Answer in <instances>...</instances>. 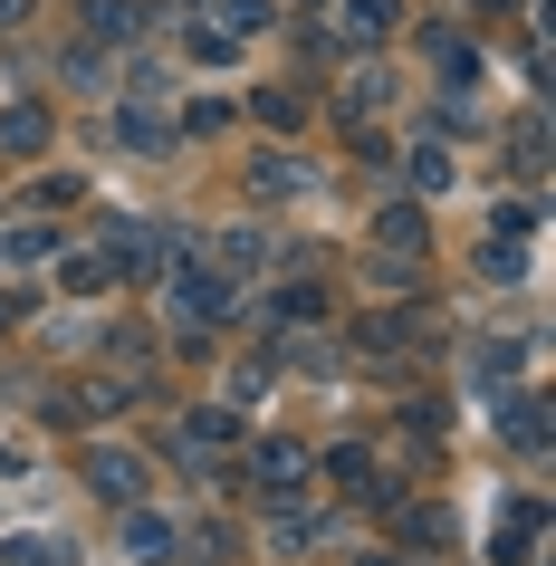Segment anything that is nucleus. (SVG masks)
I'll return each mask as SVG.
<instances>
[{"label":"nucleus","mask_w":556,"mask_h":566,"mask_svg":"<svg viewBox=\"0 0 556 566\" xmlns=\"http://www.w3.org/2000/svg\"><path fill=\"white\" fill-rule=\"evenodd\" d=\"M231 279H211V269H192V260H182V269H164V327H174V336H202L211 327V317H231Z\"/></svg>","instance_id":"nucleus-1"},{"label":"nucleus","mask_w":556,"mask_h":566,"mask_svg":"<svg viewBox=\"0 0 556 566\" xmlns=\"http://www.w3.org/2000/svg\"><path fill=\"white\" fill-rule=\"evenodd\" d=\"M307 471H317V451H307V442H279V432H269V442H250V461H240V480H250L260 500H297V490H307Z\"/></svg>","instance_id":"nucleus-2"},{"label":"nucleus","mask_w":556,"mask_h":566,"mask_svg":"<svg viewBox=\"0 0 556 566\" xmlns=\"http://www.w3.org/2000/svg\"><path fill=\"white\" fill-rule=\"evenodd\" d=\"M174 537H182V518H164V509H145V500L116 509V547L135 566H174Z\"/></svg>","instance_id":"nucleus-3"},{"label":"nucleus","mask_w":556,"mask_h":566,"mask_svg":"<svg viewBox=\"0 0 556 566\" xmlns=\"http://www.w3.org/2000/svg\"><path fill=\"white\" fill-rule=\"evenodd\" d=\"M87 490L106 509H135V500H145V461H135L125 442H87Z\"/></svg>","instance_id":"nucleus-4"},{"label":"nucleus","mask_w":556,"mask_h":566,"mask_svg":"<svg viewBox=\"0 0 556 566\" xmlns=\"http://www.w3.org/2000/svg\"><path fill=\"white\" fill-rule=\"evenodd\" d=\"M326 471H336V490H346V500H384L375 451H365V442H336V451H326Z\"/></svg>","instance_id":"nucleus-5"},{"label":"nucleus","mask_w":556,"mask_h":566,"mask_svg":"<svg viewBox=\"0 0 556 566\" xmlns=\"http://www.w3.org/2000/svg\"><path fill=\"white\" fill-rule=\"evenodd\" d=\"M307 537H317V518H297V500H269V518H260V547H269V557H297Z\"/></svg>","instance_id":"nucleus-6"},{"label":"nucleus","mask_w":556,"mask_h":566,"mask_svg":"<svg viewBox=\"0 0 556 566\" xmlns=\"http://www.w3.org/2000/svg\"><path fill=\"white\" fill-rule=\"evenodd\" d=\"M135 30H145V10H135V0H87V39H106V49H135Z\"/></svg>","instance_id":"nucleus-7"},{"label":"nucleus","mask_w":556,"mask_h":566,"mask_svg":"<svg viewBox=\"0 0 556 566\" xmlns=\"http://www.w3.org/2000/svg\"><path fill=\"white\" fill-rule=\"evenodd\" d=\"M336 20H346V39H365V49H375V39H394V20H403V0H346Z\"/></svg>","instance_id":"nucleus-8"},{"label":"nucleus","mask_w":556,"mask_h":566,"mask_svg":"<svg viewBox=\"0 0 556 566\" xmlns=\"http://www.w3.org/2000/svg\"><path fill=\"white\" fill-rule=\"evenodd\" d=\"M49 145V106H10L0 116V154H39Z\"/></svg>","instance_id":"nucleus-9"},{"label":"nucleus","mask_w":556,"mask_h":566,"mask_svg":"<svg viewBox=\"0 0 556 566\" xmlns=\"http://www.w3.org/2000/svg\"><path fill=\"white\" fill-rule=\"evenodd\" d=\"M297 182H307V164H297V154H260V164H250V192H260V202L297 192Z\"/></svg>","instance_id":"nucleus-10"},{"label":"nucleus","mask_w":556,"mask_h":566,"mask_svg":"<svg viewBox=\"0 0 556 566\" xmlns=\"http://www.w3.org/2000/svg\"><path fill=\"white\" fill-rule=\"evenodd\" d=\"M106 279H116V260H96V250H77V260H59V289H67V298H96Z\"/></svg>","instance_id":"nucleus-11"},{"label":"nucleus","mask_w":556,"mask_h":566,"mask_svg":"<svg viewBox=\"0 0 556 566\" xmlns=\"http://www.w3.org/2000/svg\"><path fill=\"white\" fill-rule=\"evenodd\" d=\"M49 250H59L49 221H10V231H0V260H49Z\"/></svg>","instance_id":"nucleus-12"},{"label":"nucleus","mask_w":556,"mask_h":566,"mask_svg":"<svg viewBox=\"0 0 556 566\" xmlns=\"http://www.w3.org/2000/svg\"><path fill=\"white\" fill-rule=\"evenodd\" d=\"M375 240H384V260H403V250L422 260V211H384V221H375Z\"/></svg>","instance_id":"nucleus-13"},{"label":"nucleus","mask_w":556,"mask_h":566,"mask_svg":"<svg viewBox=\"0 0 556 566\" xmlns=\"http://www.w3.org/2000/svg\"><path fill=\"white\" fill-rule=\"evenodd\" d=\"M0 566H67V537H0Z\"/></svg>","instance_id":"nucleus-14"},{"label":"nucleus","mask_w":556,"mask_h":566,"mask_svg":"<svg viewBox=\"0 0 556 566\" xmlns=\"http://www.w3.org/2000/svg\"><path fill=\"white\" fill-rule=\"evenodd\" d=\"M403 174H412V192H451V182H461L441 145H412V164H403Z\"/></svg>","instance_id":"nucleus-15"},{"label":"nucleus","mask_w":556,"mask_h":566,"mask_svg":"<svg viewBox=\"0 0 556 566\" xmlns=\"http://www.w3.org/2000/svg\"><path fill=\"white\" fill-rule=\"evenodd\" d=\"M508 442H518V451L547 442V413H537V394H518V403H508Z\"/></svg>","instance_id":"nucleus-16"},{"label":"nucleus","mask_w":556,"mask_h":566,"mask_svg":"<svg viewBox=\"0 0 556 566\" xmlns=\"http://www.w3.org/2000/svg\"><path fill=\"white\" fill-rule=\"evenodd\" d=\"M384 96H394V77H384V67H365V77L346 87V116H365V106H384Z\"/></svg>","instance_id":"nucleus-17"},{"label":"nucleus","mask_w":556,"mask_h":566,"mask_svg":"<svg viewBox=\"0 0 556 566\" xmlns=\"http://www.w3.org/2000/svg\"><path fill=\"white\" fill-rule=\"evenodd\" d=\"M403 537H422V547H451V518H441V509H403Z\"/></svg>","instance_id":"nucleus-18"},{"label":"nucleus","mask_w":556,"mask_h":566,"mask_svg":"<svg viewBox=\"0 0 556 566\" xmlns=\"http://www.w3.org/2000/svg\"><path fill=\"white\" fill-rule=\"evenodd\" d=\"M518 269H527V260L508 250V240H480V279H518Z\"/></svg>","instance_id":"nucleus-19"},{"label":"nucleus","mask_w":556,"mask_h":566,"mask_svg":"<svg viewBox=\"0 0 556 566\" xmlns=\"http://www.w3.org/2000/svg\"><path fill=\"white\" fill-rule=\"evenodd\" d=\"M403 336H412V317H365V346H375V356H394Z\"/></svg>","instance_id":"nucleus-20"},{"label":"nucleus","mask_w":556,"mask_h":566,"mask_svg":"<svg viewBox=\"0 0 556 566\" xmlns=\"http://www.w3.org/2000/svg\"><path fill=\"white\" fill-rule=\"evenodd\" d=\"M221 20H231V39H250V30H269V0H231Z\"/></svg>","instance_id":"nucleus-21"},{"label":"nucleus","mask_w":556,"mask_h":566,"mask_svg":"<svg viewBox=\"0 0 556 566\" xmlns=\"http://www.w3.org/2000/svg\"><path fill=\"white\" fill-rule=\"evenodd\" d=\"M508 10H518V0H470V20H508Z\"/></svg>","instance_id":"nucleus-22"},{"label":"nucleus","mask_w":556,"mask_h":566,"mask_svg":"<svg viewBox=\"0 0 556 566\" xmlns=\"http://www.w3.org/2000/svg\"><path fill=\"white\" fill-rule=\"evenodd\" d=\"M355 566H394V557H384V547H365V557H355Z\"/></svg>","instance_id":"nucleus-23"},{"label":"nucleus","mask_w":556,"mask_h":566,"mask_svg":"<svg viewBox=\"0 0 556 566\" xmlns=\"http://www.w3.org/2000/svg\"><path fill=\"white\" fill-rule=\"evenodd\" d=\"M174 10H202V0H174Z\"/></svg>","instance_id":"nucleus-24"}]
</instances>
